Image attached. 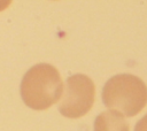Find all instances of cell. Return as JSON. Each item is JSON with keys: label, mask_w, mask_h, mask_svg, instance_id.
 Here are the masks:
<instances>
[{"label": "cell", "mask_w": 147, "mask_h": 131, "mask_svg": "<svg viewBox=\"0 0 147 131\" xmlns=\"http://www.w3.org/2000/svg\"><path fill=\"white\" fill-rule=\"evenodd\" d=\"M63 83L59 70L48 63L31 67L21 82V97L24 103L36 110L47 109L60 100Z\"/></svg>", "instance_id": "cell-1"}, {"label": "cell", "mask_w": 147, "mask_h": 131, "mask_svg": "<svg viewBox=\"0 0 147 131\" xmlns=\"http://www.w3.org/2000/svg\"><path fill=\"white\" fill-rule=\"evenodd\" d=\"M134 131H147V114L137 122Z\"/></svg>", "instance_id": "cell-5"}, {"label": "cell", "mask_w": 147, "mask_h": 131, "mask_svg": "<svg viewBox=\"0 0 147 131\" xmlns=\"http://www.w3.org/2000/svg\"><path fill=\"white\" fill-rule=\"evenodd\" d=\"M102 100L110 110H115L124 117H131L146 106L147 86L134 75H115L105 84Z\"/></svg>", "instance_id": "cell-2"}, {"label": "cell", "mask_w": 147, "mask_h": 131, "mask_svg": "<svg viewBox=\"0 0 147 131\" xmlns=\"http://www.w3.org/2000/svg\"><path fill=\"white\" fill-rule=\"evenodd\" d=\"M94 97L95 86L93 80L83 74L72 75L65 80L59 111L69 118L82 117L92 108Z\"/></svg>", "instance_id": "cell-3"}, {"label": "cell", "mask_w": 147, "mask_h": 131, "mask_svg": "<svg viewBox=\"0 0 147 131\" xmlns=\"http://www.w3.org/2000/svg\"><path fill=\"white\" fill-rule=\"evenodd\" d=\"M94 131H129V123L122 114L115 110H107L96 116Z\"/></svg>", "instance_id": "cell-4"}]
</instances>
